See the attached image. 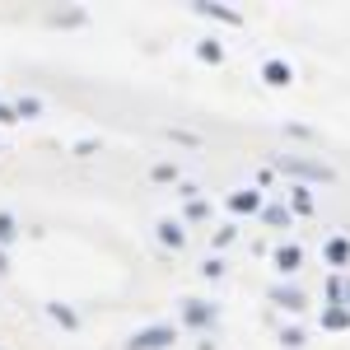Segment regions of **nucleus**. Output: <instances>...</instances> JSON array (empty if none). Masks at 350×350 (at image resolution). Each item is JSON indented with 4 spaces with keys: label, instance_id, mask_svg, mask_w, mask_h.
<instances>
[{
    "label": "nucleus",
    "instance_id": "nucleus-1",
    "mask_svg": "<svg viewBox=\"0 0 350 350\" xmlns=\"http://www.w3.org/2000/svg\"><path fill=\"white\" fill-rule=\"evenodd\" d=\"M275 173H285L290 183H304V187H313V183H336V168H327L323 159H304V154H280V159H275Z\"/></svg>",
    "mask_w": 350,
    "mask_h": 350
},
{
    "label": "nucleus",
    "instance_id": "nucleus-2",
    "mask_svg": "<svg viewBox=\"0 0 350 350\" xmlns=\"http://www.w3.org/2000/svg\"><path fill=\"white\" fill-rule=\"evenodd\" d=\"M178 318H183V327H187V332L211 336V332L219 327V304H215V299H183Z\"/></svg>",
    "mask_w": 350,
    "mask_h": 350
},
{
    "label": "nucleus",
    "instance_id": "nucleus-3",
    "mask_svg": "<svg viewBox=\"0 0 350 350\" xmlns=\"http://www.w3.org/2000/svg\"><path fill=\"white\" fill-rule=\"evenodd\" d=\"M173 346H178V327H173V323H154V327L131 332L122 350H173Z\"/></svg>",
    "mask_w": 350,
    "mask_h": 350
},
{
    "label": "nucleus",
    "instance_id": "nucleus-4",
    "mask_svg": "<svg viewBox=\"0 0 350 350\" xmlns=\"http://www.w3.org/2000/svg\"><path fill=\"white\" fill-rule=\"evenodd\" d=\"M267 304L280 308V313H304L308 308V295L299 290L295 280H275V285H267Z\"/></svg>",
    "mask_w": 350,
    "mask_h": 350
},
{
    "label": "nucleus",
    "instance_id": "nucleus-5",
    "mask_svg": "<svg viewBox=\"0 0 350 350\" xmlns=\"http://www.w3.org/2000/svg\"><path fill=\"white\" fill-rule=\"evenodd\" d=\"M224 206H229V215H234V224H239V219L262 215V206H267V191H257V187H239V191H229V196H224Z\"/></svg>",
    "mask_w": 350,
    "mask_h": 350
},
{
    "label": "nucleus",
    "instance_id": "nucleus-6",
    "mask_svg": "<svg viewBox=\"0 0 350 350\" xmlns=\"http://www.w3.org/2000/svg\"><path fill=\"white\" fill-rule=\"evenodd\" d=\"M271 262H275V271H280V280H295L299 271H304V247H299L295 239L275 243V252H271Z\"/></svg>",
    "mask_w": 350,
    "mask_h": 350
},
{
    "label": "nucleus",
    "instance_id": "nucleus-7",
    "mask_svg": "<svg viewBox=\"0 0 350 350\" xmlns=\"http://www.w3.org/2000/svg\"><path fill=\"white\" fill-rule=\"evenodd\" d=\"M323 262L332 267V275H346V271H350V239H346V234L323 239Z\"/></svg>",
    "mask_w": 350,
    "mask_h": 350
},
{
    "label": "nucleus",
    "instance_id": "nucleus-8",
    "mask_svg": "<svg viewBox=\"0 0 350 350\" xmlns=\"http://www.w3.org/2000/svg\"><path fill=\"white\" fill-rule=\"evenodd\" d=\"M262 84H267V89H290V84H295V66H290L285 56H267V61H262Z\"/></svg>",
    "mask_w": 350,
    "mask_h": 350
},
{
    "label": "nucleus",
    "instance_id": "nucleus-9",
    "mask_svg": "<svg viewBox=\"0 0 350 350\" xmlns=\"http://www.w3.org/2000/svg\"><path fill=\"white\" fill-rule=\"evenodd\" d=\"M154 239H159V247H168V252H183V247H187V224L163 215L159 224H154Z\"/></svg>",
    "mask_w": 350,
    "mask_h": 350
},
{
    "label": "nucleus",
    "instance_id": "nucleus-10",
    "mask_svg": "<svg viewBox=\"0 0 350 350\" xmlns=\"http://www.w3.org/2000/svg\"><path fill=\"white\" fill-rule=\"evenodd\" d=\"M262 224H267V229H280V234H285V229H295V211H290V206H285V201H267V206H262Z\"/></svg>",
    "mask_w": 350,
    "mask_h": 350
},
{
    "label": "nucleus",
    "instance_id": "nucleus-11",
    "mask_svg": "<svg viewBox=\"0 0 350 350\" xmlns=\"http://www.w3.org/2000/svg\"><path fill=\"white\" fill-rule=\"evenodd\" d=\"M191 14H201V19H215V24H229V28H239V24H243L239 10H229V5H211V0H196V5H191Z\"/></svg>",
    "mask_w": 350,
    "mask_h": 350
},
{
    "label": "nucleus",
    "instance_id": "nucleus-12",
    "mask_svg": "<svg viewBox=\"0 0 350 350\" xmlns=\"http://www.w3.org/2000/svg\"><path fill=\"white\" fill-rule=\"evenodd\" d=\"M285 206L295 211V219H308L318 211V196H313V187H304V183H290V201Z\"/></svg>",
    "mask_w": 350,
    "mask_h": 350
},
{
    "label": "nucleus",
    "instance_id": "nucleus-13",
    "mask_svg": "<svg viewBox=\"0 0 350 350\" xmlns=\"http://www.w3.org/2000/svg\"><path fill=\"white\" fill-rule=\"evenodd\" d=\"M42 313L52 318L56 327H66V332H80V313L70 308V304H61V299H52V304H42Z\"/></svg>",
    "mask_w": 350,
    "mask_h": 350
},
{
    "label": "nucleus",
    "instance_id": "nucleus-14",
    "mask_svg": "<svg viewBox=\"0 0 350 350\" xmlns=\"http://www.w3.org/2000/svg\"><path fill=\"white\" fill-rule=\"evenodd\" d=\"M318 327H323V332H350V313H346V308H332V304H323Z\"/></svg>",
    "mask_w": 350,
    "mask_h": 350
},
{
    "label": "nucleus",
    "instance_id": "nucleus-15",
    "mask_svg": "<svg viewBox=\"0 0 350 350\" xmlns=\"http://www.w3.org/2000/svg\"><path fill=\"white\" fill-rule=\"evenodd\" d=\"M19 234H24L19 215H14V211H0V247L10 252V243H19Z\"/></svg>",
    "mask_w": 350,
    "mask_h": 350
},
{
    "label": "nucleus",
    "instance_id": "nucleus-16",
    "mask_svg": "<svg viewBox=\"0 0 350 350\" xmlns=\"http://www.w3.org/2000/svg\"><path fill=\"white\" fill-rule=\"evenodd\" d=\"M14 117H19V122H38V117H42V98H38V94H19V98H14Z\"/></svg>",
    "mask_w": 350,
    "mask_h": 350
},
{
    "label": "nucleus",
    "instance_id": "nucleus-17",
    "mask_svg": "<svg viewBox=\"0 0 350 350\" xmlns=\"http://www.w3.org/2000/svg\"><path fill=\"white\" fill-rule=\"evenodd\" d=\"M196 61L219 66V61H224V42H219V38H201V42H196Z\"/></svg>",
    "mask_w": 350,
    "mask_h": 350
},
{
    "label": "nucleus",
    "instance_id": "nucleus-18",
    "mask_svg": "<svg viewBox=\"0 0 350 350\" xmlns=\"http://www.w3.org/2000/svg\"><path fill=\"white\" fill-rule=\"evenodd\" d=\"M275 341H280V350H304V346H308V332H304L299 323H290V327H280Z\"/></svg>",
    "mask_w": 350,
    "mask_h": 350
},
{
    "label": "nucleus",
    "instance_id": "nucleus-19",
    "mask_svg": "<svg viewBox=\"0 0 350 350\" xmlns=\"http://www.w3.org/2000/svg\"><path fill=\"white\" fill-rule=\"evenodd\" d=\"M206 219H211V201L206 196H196V201L183 206V224H206Z\"/></svg>",
    "mask_w": 350,
    "mask_h": 350
},
{
    "label": "nucleus",
    "instance_id": "nucleus-20",
    "mask_svg": "<svg viewBox=\"0 0 350 350\" xmlns=\"http://www.w3.org/2000/svg\"><path fill=\"white\" fill-rule=\"evenodd\" d=\"M234 239H239V224H234V219H224V224H219V229H215V239H211V247H215V252H219V247H229V243H234Z\"/></svg>",
    "mask_w": 350,
    "mask_h": 350
},
{
    "label": "nucleus",
    "instance_id": "nucleus-21",
    "mask_svg": "<svg viewBox=\"0 0 350 350\" xmlns=\"http://www.w3.org/2000/svg\"><path fill=\"white\" fill-rule=\"evenodd\" d=\"M219 275H224V257H215V252H211V257L201 262V280H219Z\"/></svg>",
    "mask_w": 350,
    "mask_h": 350
},
{
    "label": "nucleus",
    "instance_id": "nucleus-22",
    "mask_svg": "<svg viewBox=\"0 0 350 350\" xmlns=\"http://www.w3.org/2000/svg\"><path fill=\"white\" fill-rule=\"evenodd\" d=\"M150 178H154V183H173V187H178V163H154V168H150Z\"/></svg>",
    "mask_w": 350,
    "mask_h": 350
},
{
    "label": "nucleus",
    "instance_id": "nucleus-23",
    "mask_svg": "<svg viewBox=\"0 0 350 350\" xmlns=\"http://www.w3.org/2000/svg\"><path fill=\"white\" fill-rule=\"evenodd\" d=\"M201 196V183H191V178H178V201L187 206V201H196Z\"/></svg>",
    "mask_w": 350,
    "mask_h": 350
},
{
    "label": "nucleus",
    "instance_id": "nucleus-24",
    "mask_svg": "<svg viewBox=\"0 0 350 350\" xmlns=\"http://www.w3.org/2000/svg\"><path fill=\"white\" fill-rule=\"evenodd\" d=\"M271 183H275V168H262V173H257V178H252V187H257V191H267Z\"/></svg>",
    "mask_w": 350,
    "mask_h": 350
},
{
    "label": "nucleus",
    "instance_id": "nucleus-25",
    "mask_svg": "<svg viewBox=\"0 0 350 350\" xmlns=\"http://www.w3.org/2000/svg\"><path fill=\"white\" fill-rule=\"evenodd\" d=\"M14 122H19V117H14V103L0 98V126H14Z\"/></svg>",
    "mask_w": 350,
    "mask_h": 350
},
{
    "label": "nucleus",
    "instance_id": "nucleus-26",
    "mask_svg": "<svg viewBox=\"0 0 350 350\" xmlns=\"http://www.w3.org/2000/svg\"><path fill=\"white\" fill-rule=\"evenodd\" d=\"M75 154L89 159V154H98V140H75Z\"/></svg>",
    "mask_w": 350,
    "mask_h": 350
},
{
    "label": "nucleus",
    "instance_id": "nucleus-27",
    "mask_svg": "<svg viewBox=\"0 0 350 350\" xmlns=\"http://www.w3.org/2000/svg\"><path fill=\"white\" fill-rule=\"evenodd\" d=\"M285 135H295V140H313V131H308V126H299V122H295V126H285Z\"/></svg>",
    "mask_w": 350,
    "mask_h": 350
},
{
    "label": "nucleus",
    "instance_id": "nucleus-28",
    "mask_svg": "<svg viewBox=\"0 0 350 350\" xmlns=\"http://www.w3.org/2000/svg\"><path fill=\"white\" fill-rule=\"evenodd\" d=\"M0 275H10V252L0 247Z\"/></svg>",
    "mask_w": 350,
    "mask_h": 350
},
{
    "label": "nucleus",
    "instance_id": "nucleus-29",
    "mask_svg": "<svg viewBox=\"0 0 350 350\" xmlns=\"http://www.w3.org/2000/svg\"><path fill=\"white\" fill-rule=\"evenodd\" d=\"M196 350H215V341H211V336H201V341H196Z\"/></svg>",
    "mask_w": 350,
    "mask_h": 350
}]
</instances>
